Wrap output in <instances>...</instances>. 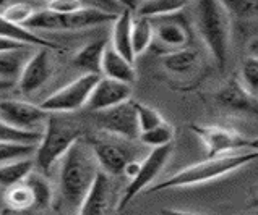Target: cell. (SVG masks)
<instances>
[{
	"label": "cell",
	"mask_w": 258,
	"mask_h": 215,
	"mask_svg": "<svg viewBox=\"0 0 258 215\" xmlns=\"http://www.w3.org/2000/svg\"><path fill=\"white\" fill-rule=\"evenodd\" d=\"M99 173L101 170L90 143L83 139L77 141L60 160L58 184L63 201L72 209H78Z\"/></svg>",
	"instance_id": "1"
},
{
	"label": "cell",
	"mask_w": 258,
	"mask_h": 215,
	"mask_svg": "<svg viewBox=\"0 0 258 215\" xmlns=\"http://www.w3.org/2000/svg\"><path fill=\"white\" fill-rule=\"evenodd\" d=\"M256 159H258V152L250 151L244 154H227V155H221V157H213L208 160L198 162V164H194L187 168H182L180 172L169 176L167 180L156 183L154 186L148 188V192H159L174 188H187V186H195V184L200 183L218 180L221 176L232 173L235 170L252 164Z\"/></svg>",
	"instance_id": "2"
},
{
	"label": "cell",
	"mask_w": 258,
	"mask_h": 215,
	"mask_svg": "<svg viewBox=\"0 0 258 215\" xmlns=\"http://www.w3.org/2000/svg\"><path fill=\"white\" fill-rule=\"evenodd\" d=\"M83 136V128L77 120L60 114H50L42 136L36 147V165L46 175L58 160L70 151V147Z\"/></svg>",
	"instance_id": "3"
},
{
	"label": "cell",
	"mask_w": 258,
	"mask_h": 215,
	"mask_svg": "<svg viewBox=\"0 0 258 215\" xmlns=\"http://www.w3.org/2000/svg\"><path fill=\"white\" fill-rule=\"evenodd\" d=\"M197 28L206 49L219 66H224L229 55L231 13L224 2L202 0L197 4Z\"/></svg>",
	"instance_id": "4"
},
{
	"label": "cell",
	"mask_w": 258,
	"mask_h": 215,
	"mask_svg": "<svg viewBox=\"0 0 258 215\" xmlns=\"http://www.w3.org/2000/svg\"><path fill=\"white\" fill-rule=\"evenodd\" d=\"M117 15L119 13L88 5L80 12L72 15H58L47 9H42L34 12V15L25 25V28L33 33L36 29H42V31H77V29H86L99 25L114 23L117 20Z\"/></svg>",
	"instance_id": "5"
},
{
	"label": "cell",
	"mask_w": 258,
	"mask_h": 215,
	"mask_svg": "<svg viewBox=\"0 0 258 215\" xmlns=\"http://www.w3.org/2000/svg\"><path fill=\"white\" fill-rule=\"evenodd\" d=\"M99 75H83L73 79L67 86L60 87L42 100L41 109L47 114H70L86 107L88 99L98 83Z\"/></svg>",
	"instance_id": "6"
},
{
	"label": "cell",
	"mask_w": 258,
	"mask_h": 215,
	"mask_svg": "<svg viewBox=\"0 0 258 215\" xmlns=\"http://www.w3.org/2000/svg\"><path fill=\"white\" fill-rule=\"evenodd\" d=\"M50 114L26 100H0V122L18 131L42 133Z\"/></svg>",
	"instance_id": "7"
},
{
	"label": "cell",
	"mask_w": 258,
	"mask_h": 215,
	"mask_svg": "<svg viewBox=\"0 0 258 215\" xmlns=\"http://www.w3.org/2000/svg\"><path fill=\"white\" fill-rule=\"evenodd\" d=\"M172 151H174L172 144H169L164 147H156V149H153L146 155V159L140 164L138 173L135 175V178H132L128 181L127 188L122 192L120 201L117 204V210H123L125 207L128 205V202H132L134 197H137L138 192L146 189L154 180H156L158 175L163 172V168L169 162V159H171Z\"/></svg>",
	"instance_id": "8"
},
{
	"label": "cell",
	"mask_w": 258,
	"mask_h": 215,
	"mask_svg": "<svg viewBox=\"0 0 258 215\" xmlns=\"http://www.w3.org/2000/svg\"><path fill=\"white\" fill-rule=\"evenodd\" d=\"M98 127L115 138L123 141H134L140 138V127L137 118V109L134 100H127L120 105L102 110L96 114Z\"/></svg>",
	"instance_id": "9"
},
{
	"label": "cell",
	"mask_w": 258,
	"mask_h": 215,
	"mask_svg": "<svg viewBox=\"0 0 258 215\" xmlns=\"http://www.w3.org/2000/svg\"><path fill=\"white\" fill-rule=\"evenodd\" d=\"M91 149L99 170L106 175H120L132 162V151L125 141L112 135L96 136L91 139Z\"/></svg>",
	"instance_id": "10"
},
{
	"label": "cell",
	"mask_w": 258,
	"mask_h": 215,
	"mask_svg": "<svg viewBox=\"0 0 258 215\" xmlns=\"http://www.w3.org/2000/svg\"><path fill=\"white\" fill-rule=\"evenodd\" d=\"M190 130L198 136L206 154L213 157L227 155L242 147H248L250 139L231 128L216 127V125H191Z\"/></svg>",
	"instance_id": "11"
},
{
	"label": "cell",
	"mask_w": 258,
	"mask_h": 215,
	"mask_svg": "<svg viewBox=\"0 0 258 215\" xmlns=\"http://www.w3.org/2000/svg\"><path fill=\"white\" fill-rule=\"evenodd\" d=\"M50 52H52L50 49L41 47L29 57V60L26 62L25 68L18 78V89L21 94H34L52 76L54 65Z\"/></svg>",
	"instance_id": "12"
},
{
	"label": "cell",
	"mask_w": 258,
	"mask_h": 215,
	"mask_svg": "<svg viewBox=\"0 0 258 215\" xmlns=\"http://www.w3.org/2000/svg\"><path fill=\"white\" fill-rule=\"evenodd\" d=\"M132 95V86L130 84H123L119 81L109 79V78H99L98 83H96L93 92L88 99L86 107L91 110V112H102V110L112 109L120 105V103L130 100Z\"/></svg>",
	"instance_id": "13"
},
{
	"label": "cell",
	"mask_w": 258,
	"mask_h": 215,
	"mask_svg": "<svg viewBox=\"0 0 258 215\" xmlns=\"http://www.w3.org/2000/svg\"><path fill=\"white\" fill-rule=\"evenodd\" d=\"M216 100L229 112L258 117V97L250 94L237 79L227 81L223 87H219Z\"/></svg>",
	"instance_id": "14"
},
{
	"label": "cell",
	"mask_w": 258,
	"mask_h": 215,
	"mask_svg": "<svg viewBox=\"0 0 258 215\" xmlns=\"http://www.w3.org/2000/svg\"><path fill=\"white\" fill-rule=\"evenodd\" d=\"M110 199H112V181L109 175L101 172L80 204L78 215H107Z\"/></svg>",
	"instance_id": "15"
},
{
	"label": "cell",
	"mask_w": 258,
	"mask_h": 215,
	"mask_svg": "<svg viewBox=\"0 0 258 215\" xmlns=\"http://www.w3.org/2000/svg\"><path fill=\"white\" fill-rule=\"evenodd\" d=\"M101 73L104 75V78L119 81V83L130 84V86L137 79V71H135L134 63L125 60V58L117 54L109 44L104 50V55H102Z\"/></svg>",
	"instance_id": "16"
},
{
	"label": "cell",
	"mask_w": 258,
	"mask_h": 215,
	"mask_svg": "<svg viewBox=\"0 0 258 215\" xmlns=\"http://www.w3.org/2000/svg\"><path fill=\"white\" fill-rule=\"evenodd\" d=\"M132 26H134V15H132L130 9H125L117 15V20L114 21L110 47L119 55H122L125 60L134 63L135 54L132 49Z\"/></svg>",
	"instance_id": "17"
},
{
	"label": "cell",
	"mask_w": 258,
	"mask_h": 215,
	"mask_svg": "<svg viewBox=\"0 0 258 215\" xmlns=\"http://www.w3.org/2000/svg\"><path fill=\"white\" fill-rule=\"evenodd\" d=\"M0 39H7V41H13L18 44H23L28 47H44V49H50V50H57L58 46L54 42H50L47 39L41 38L36 33L29 31L25 26H18L10 23L9 20H5L0 13Z\"/></svg>",
	"instance_id": "18"
},
{
	"label": "cell",
	"mask_w": 258,
	"mask_h": 215,
	"mask_svg": "<svg viewBox=\"0 0 258 215\" xmlns=\"http://www.w3.org/2000/svg\"><path fill=\"white\" fill-rule=\"evenodd\" d=\"M107 47V42L104 39L93 41L86 44L85 47L80 49L75 57H73V66L78 70L85 71V75H101V63L102 55Z\"/></svg>",
	"instance_id": "19"
},
{
	"label": "cell",
	"mask_w": 258,
	"mask_h": 215,
	"mask_svg": "<svg viewBox=\"0 0 258 215\" xmlns=\"http://www.w3.org/2000/svg\"><path fill=\"white\" fill-rule=\"evenodd\" d=\"M154 38L159 39L164 46L179 50L185 49L188 42V31L179 21L172 20L171 17H166L161 18L158 26H154Z\"/></svg>",
	"instance_id": "20"
},
{
	"label": "cell",
	"mask_w": 258,
	"mask_h": 215,
	"mask_svg": "<svg viewBox=\"0 0 258 215\" xmlns=\"http://www.w3.org/2000/svg\"><path fill=\"white\" fill-rule=\"evenodd\" d=\"M29 57H31L29 55V47L0 52V79L12 81V83L18 81Z\"/></svg>",
	"instance_id": "21"
},
{
	"label": "cell",
	"mask_w": 258,
	"mask_h": 215,
	"mask_svg": "<svg viewBox=\"0 0 258 215\" xmlns=\"http://www.w3.org/2000/svg\"><path fill=\"white\" fill-rule=\"evenodd\" d=\"M187 7L185 2L180 0H146L137 7V18H166L174 17Z\"/></svg>",
	"instance_id": "22"
},
{
	"label": "cell",
	"mask_w": 258,
	"mask_h": 215,
	"mask_svg": "<svg viewBox=\"0 0 258 215\" xmlns=\"http://www.w3.org/2000/svg\"><path fill=\"white\" fill-rule=\"evenodd\" d=\"M163 66L174 75H187L198 63V54L191 49H179L163 55Z\"/></svg>",
	"instance_id": "23"
},
{
	"label": "cell",
	"mask_w": 258,
	"mask_h": 215,
	"mask_svg": "<svg viewBox=\"0 0 258 215\" xmlns=\"http://www.w3.org/2000/svg\"><path fill=\"white\" fill-rule=\"evenodd\" d=\"M23 183L29 188V191H31V194H33L34 209L44 210L52 204L54 191H52V186H50L49 180L42 173L31 172L26 176V180Z\"/></svg>",
	"instance_id": "24"
},
{
	"label": "cell",
	"mask_w": 258,
	"mask_h": 215,
	"mask_svg": "<svg viewBox=\"0 0 258 215\" xmlns=\"http://www.w3.org/2000/svg\"><path fill=\"white\" fill-rule=\"evenodd\" d=\"M34 162L31 159H23L10 164L0 165V186L2 188H12L17 184L23 183L26 176L33 172Z\"/></svg>",
	"instance_id": "25"
},
{
	"label": "cell",
	"mask_w": 258,
	"mask_h": 215,
	"mask_svg": "<svg viewBox=\"0 0 258 215\" xmlns=\"http://www.w3.org/2000/svg\"><path fill=\"white\" fill-rule=\"evenodd\" d=\"M154 39V26L151 20L146 18H134V26H132V49L134 54L142 55L143 52L150 49Z\"/></svg>",
	"instance_id": "26"
},
{
	"label": "cell",
	"mask_w": 258,
	"mask_h": 215,
	"mask_svg": "<svg viewBox=\"0 0 258 215\" xmlns=\"http://www.w3.org/2000/svg\"><path fill=\"white\" fill-rule=\"evenodd\" d=\"M36 147H38V144H23V143H10V141H0V165L29 159V155H34Z\"/></svg>",
	"instance_id": "27"
},
{
	"label": "cell",
	"mask_w": 258,
	"mask_h": 215,
	"mask_svg": "<svg viewBox=\"0 0 258 215\" xmlns=\"http://www.w3.org/2000/svg\"><path fill=\"white\" fill-rule=\"evenodd\" d=\"M5 204H7V209H12L15 212L26 210V209L34 207L33 194L25 183H20V184H17V186H12V188L7 189Z\"/></svg>",
	"instance_id": "28"
},
{
	"label": "cell",
	"mask_w": 258,
	"mask_h": 215,
	"mask_svg": "<svg viewBox=\"0 0 258 215\" xmlns=\"http://www.w3.org/2000/svg\"><path fill=\"white\" fill-rule=\"evenodd\" d=\"M138 139L142 141L143 144L151 146L153 149L169 146V144H172V139H174V127L169 125L167 122H164L163 125H159L156 128L142 133Z\"/></svg>",
	"instance_id": "29"
},
{
	"label": "cell",
	"mask_w": 258,
	"mask_h": 215,
	"mask_svg": "<svg viewBox=\"0 0 258 215\" xmlns=\"http://www.w3.org/2000/svg\"><path fill=\"white\" fill-rule=\"evenodd\" d=\"M137 109V118H138V127H140V135L145 131H150L153 128L163 125L166 120L163 118L156 109H153L150 105H145L142 102H135Z\"/></svg>",
	"instance_id": "30"
},
{
	"label": "cell",
	"mask_w": 258,
	"mask_h": 215,
	"mask_svg": "<svg viewBox=\"0 0 258 215\" xmlns=\"http://www.w3.org/2000/svg\"><path fill=\"white\" fill-rule=\"evenodd\" d=\"M240 84L250 94H258V58L248 57L244 60L240 68Z\"/></svg>",
	"instance_id": "31"
},
{
	"label": "cell",
	"mask_w": 258,
	"mask_h": 215,
	"mask_svg": "<svg viewBox=\"0 0 258 215\" xmlns=\"http://www.w3.org/2000/svg\"><path fill=\"white\" fill-rule=\"evenodd\" d=\"M34 9L29 4H12L7 9H4L2 17L5 20H9L10 23L18 25V26H25L31 17L34 15Z\"/></svg>",
	"instance_id": "32"
},
{
	"label": "cell",
	"mask_w": 258,
	"mask_h": 215,
	"mask_svg": "<svg viewBox=\"0 0 258 215\" xmlns=\"http://www.w3.org/2000/svg\"><path fill=\"white\" fill-rule=\"evenodd\" d=\"M42 133H28L18 131L7 127L0 122V141H10V143H23V144H39Z\"/></svg>",
	"instance_id": "33"
},
{
	"label": "cell",
	"mask_w": 258,
	"mask_h": 215,
	"mask_svg": "<svg viewBox=\"0 0 258 215\" xmlns=\"http://www.w3.org/2000/svg\"><path fill=\"white\" fill-rule=\"evenodd\" d=\"M85 4L80 0H52L46 5V9L58 15H72L85 9Z\"/></svg>",
	"instance_id": "34"
},
{
	"label": "cell",
	"mask_w": 258,
	"mask_h": 215,
	"mask_svg": "<svg viewBox=\"0 0 258 215\" xmlns=\"http://www.w3.org/2000/svg\"><path fill=\"white\" fill-rule=\"evenodd\" d=\"M229 13H235L239 17H253L258 15V2H224Z\"/></svg>",
	"instance_id": "35"
},
{
	"label": "cell",
	"mask_w": 258,
	"mask_h": 215,
	"mask_svg": "<svg viewBox=\"0 0 258 215\" xmlns=\"http://www.w3.org/2000/svg\"><path fill=\"white\" fill-rule=\"evenodd\" d=\"M21 47H28L23 46V44L13 42V41H7V39H0V52H9V50H17Z\"/></svg>",
	"instance_id": "36"
},
{
	"label": "cell",
	"mask_w": 258,
	"mask_h": 215,
	"mask_svg": "<svg viewBox=\"0 0 258 215\" xmlns=\"http://www.w3.org/2000/svg\"><path fill=\"white\" fill-rule=\"evenodd\" d=\"M138 170H140V164H138V162H135V160H132L130 164H128L127 167H125L123 173L127 175V176L130 178V180H132V178H135V175L138 173Z\"/></svg>",
	"instance_id": "37"
},
{
	"label": "cell",
	"mask_w": 258,
	"mask_h": 215,
	"mask_svg": "<svg viewBox=\"0 0 258 215\" xmlns=\"http://www.w3.org/2000/svg\"><path fill=\"white\" fill-rule=\"evenodd\" d=\"M159 215H203V213L188 212V210H179V209H161Z\"/></svg>",
	"instance_id": "38"
},
{
	"label": "cell",
	"mask_w": 258,
	"mask_h": 215,
	"mask_svg": "<svg viewBox=\"0 0 258 215\" xmlns=\"http://www.w3.org/2000/svg\"><path fill=\"white\" fill-rule=\"evenodd\" d=\"M248 52H250V57L258 58V36H253L252 39L248 42Z\"/></svg>",
	"instance_id": "39"
},
{
	"label": "cell",
	"mask_w": 258,
	"mask_h": 215,
	"mask_svg": "<svg viewBox=\"0 0 258 215\" xmlns=\"http://www.w3.org/2000/svg\"><path fill=\"white\" fill-rule=\"evenodd\" d=\"M15 83H12V81H4V79H0V91H7V89H10L13 87Z\"/></svg>",
	"instance_id": "40"
},
{
	"label": "cell",
	"mask_w": 258,
	"mask_h": 215,
	"mask_svg": "<svg viewBox=\"0 0 258 215\" xmlns=\"http://www.w3.org/2000/svg\"><path fill=\"white\" fill-rule=\"evenodd\" d=\"M248 147H250V149H252V151L258 152V138H255V139H250Z\"/></svg>",
	"instance_id": "41"
},
{
	"label": "cell",
	"mask_w": 258,
	"mask_h": 215,
	"mask_svg": "<svg viewBox=\"0 0 258 215\" xmlns=\"http://www.w3.org/2000/svg\"><path fill=\"white\" fill-rule=\"evenodd\" d=\"M250 207H253V209H258V192H256V194L252 197V199H250Z\"/></svg>",
	"instance_id": "42"
},
{
	"label": "cell",
	"mask_w": 258,
	"mask_h": 215,
	"mask_svg": "<svg viewBox=\"0 0 258 215\" xmlns=\"http://www.w3.org/2000/svg\"><path fill=\"white\" fill-rule=\"evenodd\" d=\"M0 215H18V212H15L12 209H4L2 212H0Z\"/></svg>",
	"instance_id": "43"
},
{
	"label": "cell",
	"mask_w": 258,
	"mask_h": 215,
	"mask_svg": "<svg viewBox=\"0 0 258 215\" xmlns=\"http://www.w3.org/2000/svg\"><path fill=\"white\" fill-rule=\"evenodd\" d=\"M54 215H67V213H54Z\"/></svg>",
	"instance_id": "44"
}]
</instances>
